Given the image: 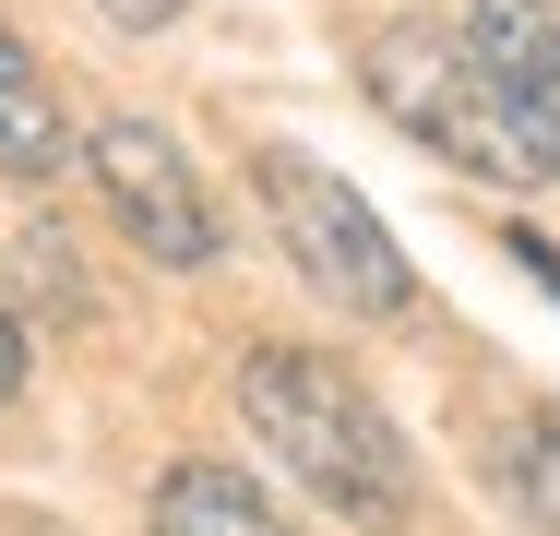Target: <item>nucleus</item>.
Returning a JSON list of instances; mask_svg holds the SVG:
<instances>
[{"instance_id":"6e6552de","label":"nucleus","mask_w":560,"mask_h":536,"mask_svg":"<svg viewBox=\"0 0 560 536\" xmlns=\"http://www.w3.org/2000/svg\"><path fill=\"white\" fill-rule=\"evenodd\" d=\"M489 477H501V501H513V513H525L537 536H560V418H525V429H501Z\"/></svg>"},{"instance_id":"f03ea898","label":"nucleus","mask_w":560,"mask_h":536,"mask_svg":"<svg viewBox=\"0 0 560 536\" xmlns=\"http://www.w3.org/2000/svg\"><path fill=\"white\" fill-rule=\"evenodd\" d=\"M358 84H370V107H382L394 131H418L442 167L489 179V191H537V179H560V131H537L525 107L501 96L453 24H382V36L358 48Z\"/></svg>"},{"instance_id":"423d86ee","label":"nucleus","mask_w":560,"mask_h":536,"mask_svg":"<svg viewBox=\"0 0 560 536\" xmlns=\"http://www.w3.org/2000/svg\"><path fill=\"white\" fill-rule=\"evenodd\" d=\"M143 536H299L287 501H262L238 465H167L155 501H143Z\"/></svg>"},{"instance_id":"9b49d317","label":"nucleus","mask_w":560,"mask_h":536,"mask_svg":"<svg viewBox=\"0 0 560 536\" xmlns=\"http://www.w3.org/2000/svg\"><path fill=\"white\" fill-rule=\"evenodd\" d=\"M513 263H525V275H537V287H549V299H560V250H549V238H537V226H513Z\"/></svg>"},{"instance_id":"7ed1b4c3","label":"nucleus","mask_w":560,"mask_h":536,"mask_svg":"<svg viewBox=\"0 0 560 536\" xmlns=\"http://www.w3.org/2000/svg\"><path fill=\"white\" fill-rule=\"evenodd\" d=\"M250 191H262L287 263L311 275L323 311H346V322H406V311H418V263L394 250L382 214L358 203V179H335V167L299 155V143H262V155H250Z\"/></svg>"},{"instance_id":"f257e3e1","label":"nucleus","mask_w":560,"mask_h":536,"mask_svg":"<svg viewBox=\"0 0 560 536\" xmlns=\"http://www.w3.org/2000/svg\"><path fill=\"white\" fill-rule=\"evenodd\" d=\"M238 418L323 513H346L370 536H394L418 513V453H406V429L382 418V394L346 358H323V346H250L238 358Z\"/></svg>"},{"instance_id":"1a4fd4ad","label":"nucleus","mask_w":560,"mask_h":536,"mask_svg":"<svg viewBox=\"0 0 560 536\" xmlns=\"http://www.w3.org/2000/svg\"><path fill=\"white\" fill-rule=\"evenodd\" d=\"M12 275H24V287H48V299H60L72 322L96 311V287H84V263H72V250H60L48 226H24V250H12Z\"/></svg>"},{"instance_id":"9d476101","label":"nucleus","mask_w":560,"mask_h":536,"mask_svg":"<svg viewBox=\"0 0 560 536\" xmlns=\"http://www.w3.org/2000/svg\"><path fill=\"white\" fill-rule=\"evenodd\" d=\"M96 12H108L119 36H155V24H179V12H191V0H96Z\"/></svg>"},{"instance_id":"20e7f679","label":"nucleus","mask_w":560,"mask_h":536,"mask_svg":"<svg viewBox=\"0 0 560 536\" xmlns=\"http://www.w3.org/2000/svg\"><path fill=\"white\" fill-rule=\"evenodd\" d=\"M72 155L96 167V191H108V214L131 226V250L143 263H167V275H203L226 250V214H215V191L191 179V155L143 119V107H108V119H84L72 131Z\"/></svg>"},{"instance_id":"f8f14e48","label":"nucleus","mask_w":560,"mask_h":536,"mask_svg":"<svg viewBox=\"0 0 560 536\" xmlns=\"http://www.w3.org/2000/svg\"><path fill=\"white\" fill-rule=\"evenodd\" d=\"M12 394H24V322L0 311V406H12Z\"/></svg>"},{"instance_id":"39448f33","label":"nucleus","mask_w":560,"mask_h":536,"mask_svg":"<svg viewBox=\"0 0 560 536\" xmlns=\"http://www.w3.org/2000/svg\"><path fill=\"white\" fill-rule=\"evenodd\" d=\"M453 36L477 48V72L525 107L537 131H560V0H477Z\"/></svg>"},{"instance_id":"0eeeda50","label":"nucleus","mask_w":560,"mask_h":536,"mask_svg":"<svg viewBox=\"0 0 560 536\" xmlns=\"http://www.w3.org/2000/svg\"><path fill=\"white\" fill-rule=\"evenodd\" d=\"M0 167H12V179H60V167H72V119H60L36 48H24L12 24H0Z\"/></svg>"}]
</instances>
